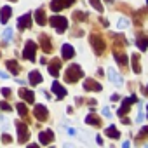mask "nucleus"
I'll return each instance as SVG.
<instances>
[{
  "label": "nucleus",
  "mask_w": 148,
  "mask_h": 148,
  "mask_svg": "<svg viewBox=\"0 0 148 148\" xmlns=\"http://www.w3.org/2000/svg\"><path fill=\"white\" fill-rule=\"evenodd\" d=\"M84 77V71H82V68L79 66V64H70L68 66V70L64 71V79H66V82H70V84H75L79 79H82Z\"/></svg>",
  "instance_id": "nucleus-1"
},
{
  "label": "nucleus",
  "mask_w": 148,
  "mask_h": 148,
  "mask_svg": "<svg viewBox=\"0 0 148 148\" xmlns=\"http://www.w3.org/2000/svg\"><path fill=\"white\" fill-rule=\"evenodd\" d=\"M91 45H92L96 56H101V54L105 52V49H106V44H105L103 37H99L98 33H92V35H91Z\"/></svg>",
  "instance_id": "nucleus-2"
},
{
  "label": "nucleus",
  "mask_w": 148,
  "mask_h": 148,
  "mask_svg": "<svg viewBox=\"0 0 148 148\" xmlns=\"http://www.w3.org/2000/svg\"><path fill=\"white\" fill-rule=\"evenodd\" d=\"M47 23H51V26H54L58 33H64V30L68 28V21L64 16H52Z\"/></svg>",
  "instance_id": "nucleus-3"
},
{
  "label": "nucleus",
  "mask_w": 148,
  "mask_h": 148,
  "mask_svg": "<svg viewBox=\"0 0 148 148\" xmlns=\"http://www.w3.org/2000/svg\"><path fill=\"white\" fill-rule=\"evenodd\" d=\"M35 51H37V44L33 40H28L26 45H25V51H23V58L28 59V61H32V63H35V59H37Z\"/></svg>",
  "instance_id": "nucleus-4"
},
{
  "label": "nucleus",
  "mask_w": 148,
  "mask_h": 148,
  "mask_svg": "<svg viewBox=\"0 0 148 148\" xmlns=\"http://www.w3.org/2000/svg\"><path fill=\"white\" fill-rule=\"evenodd\" d=\"M16 129H18V141H19L21 145H23V143H28V139H30V131H28L26 124L18 122V124H16Z\"/></svg>",
  "instance_id": "nucleus-5"
},
{
  "label": "nucleus",
  "mask_w": 148,
  "mask_h": 148,
  "mask_svg": "<svg viewBox=\"0 0 148 148\" xmlns=\"http://www.w3.org/2000/svg\"><path fill=\"white\" fill-rule=\"evenodd\" d=\"M134 103H138V98H136V96L125 98V99L122 101V106L119 108V117H124V115H127V112L131 110V105H134Z\"/></svg>",
  "instance_id": "nucleus-6"
},
{
  "label": "nucleus",
  "mask_w": 148,
  "mask_h": 148,
  "mask_svg": "<svg viewBox=\"0 0 148 148\" xmlns=\"http://www.w3.org/2000/svg\"><path fill=\"white\" fill-rule=\"evenodd\" d=\"M73 2H75V0H52V2H51V11L59 12V11H63L64 7L73 5Z\"/></svg>",
  "instance_id": "nucleus-7"
},
{
  "label": "nucleus",
  "mask_w": 148,
  "mask_h": 148,
  "mask_svg": "<svg viewBox=\"0 0 148 148\" xmlns=\"http://www.w3.org/2000/svg\"><path fill=\"white\" fill-rule=\"evenodd\" d=\"M32 26V14L30 12H26V14H23L19 19H18V30H28Z\"/></svg>",
  "instance_id": "nucleus-8"
},
{
  "label": "nucleus",
  "mask_w": 148,
  "mask_h": 148,
  "mask_svg": "<svg viewBox=\"0 0 148 148\" xmlns=\"http://www.w3.org/2000/svg\"><path fill=\"white\" fill-rule=\"evenodd\" d=\"M33 113H35L37 120H40V122H45L47 117H49V112H47V108H45L44 105H37L35 110H33Z\"/></svg>",
  "instance_id": "nucleus-9"
},
{
  "label": "nucleus",
  "mask_w": 148,
  "mask_h": 148,
  "mask_svg": "<svg viewBox=\"0 0 148 148\" xmlns=\"http://www.w3.org/2000/svg\"><path fill=\"white\" fill-rule=\"evenodd\" d=\"M40 47H42V51H44L45 54L52 52V42H51L49 35H45V33H42V35H40Z\"/></svg>",
  "instance_id": "nucleus-10"
},
{
  "label": "nucleus",
  "mask_w": 148,
  "mask_h": 148,
  "mask_svg": "<svg viewBox=\"0 0 148 148\" xmlns=\"http://www.w3.org/2000/svg\"><path fill=\"white\" fill-rule=\"evenodd\" d=\"M38 139H40V143H42V145H49V143H52V141H54V132H52L51 129L42 131V132L38 134Z\"/></svg>",
  "instance_id": "nucleus-11"
},
{
  "label": "nucleus",
  "mask_w": 148,
  "mask_h": 148,
  "mask_svg": "<svg viewBox=\"0 0 148 148\" xmlns=\"http://www.w3.org/2000/svg\"><path fill=\"white\" fill-rule=\"evenodd\" d=\"M59 70H61V59H52L51 63H49V73L52 77H58L59 75Z\"/></svg>",
  "instance_id": "nucleus-12"
},
{
  "label": "nucleus",
  "mask_w": 148,
  "mask_h": 148,
  "mask_svg": "<svg viewBox=\"0 0 148 148\" xmlns=\"http://www.w3.org/2000/svg\"><path fill=\"white\" fill-rule=\"evenodd\" d=\"M19 98H21L23 101H26V103H33V101H35V94H33L30 89H25V87L19 89Z\"/></svg>",
  "instance_id": "nucleus-13"
},
{
  "label": "nucleus",
  "mask_w": 148,
  "mask_h": 148,
  "mask_svg": "<svg viewBox=\"0 0 148 148\" xmlns=\"http://www.w3.org/2000/svg\"><path fill=\"white\" fill-rule=\"evenodd\" d=\"M84 89L86 91H101V84L92 80V79H86L84 80Z\"/></svg>",
  "instance_id": "nucleus-14"
},
{
  "label": "nucleus",
  "mask_w": 148,
  "mask_h": 148,
  "mask_svg": "<svg viewBox=\"0 0 148 148\" xmlns=\"http://www.w3.org/2000/svg\"><path fill=\"white\" fill-rule=\"evenodd\" d=\"M61 56H63V59H71L73 56H75V51H73V47H71L70 44H63V47H61Z\"/></svg>",
  "instance_id": "nucleus-15"
},
{
  "label": "nucleus",
  "mask_w": 148,
  "mask_h": 148,
  "mask_svg": "<svg viewBox=\"0 0 148 148\" xmlns=\"http://www.w3.org/2000/svg\"><path fill=\"white\" fill-rule=\"evenodd\" d=\"M52 91L56 92V96H58V99H61V98H64L66 96V89L58 82V80H54L52 82Z\"/></svg>",
  "instance_id": "nucleus-16"
},
{
  "label": "nucleus",
  "mask_w": 148,
  "mask_h": 148,
  "mask_svg": "<svg viewBox=\"0 0 148 148\" xmlns=\"http://www.w3.org/2000/svg\"><path fill=\"white\" fill-rule=\"evenodd\" d=\"M35 21H37V25H40V26L47 25V18H45V11H44V9H37V11H35Z\"/></svg>",
  "instance_id": "nucleus-17"
},
{
  "label": "nucleus",
  "mask_w": 148,
  "mask_h": 148,
  "mask_svg": "<svg viewBox=\"0 0 148 148\" xmlns=\"http://www.w3.org/2000/svg\"><path fill=\"white\" fill-rule=\"evenodd\" d=\"M5 66H7V70L12 73V75H18L19 73V64H18V61L16 59H7V63H5Z\"/></svg>",
  "instance_id": "nucleus-18"
},
{
  "label": "nucleus",
  "mask_w": 148,
  "mask_h": 148,
  "mask_svg": "<svg viewBox=\"0 0 148 148\" xmlns=\"http://www.w3.org/2000/svg\"><path fill=\"white\" fill-rule=\"evenodd\" d=\"M108 77H110V80H112V84H115V86H122V79L117 75V71L113 70V68H108Z\"/></svg>",
  "instance_id": "nucleus-19"
},
{
  "label": "nucleus",
  "mask_w": 148,
  "mask_h": 148,
  "mask_svg": "<svg viewBox=\"0 0 148 148\" xmlns=\"http://www.w3.org/2000/svg\"><path fill=\"white\" fill-rule=\"evenodd\" d=\"M12 16V9L9 7V5H5V7H2V14H0V21H2L4 25H7V21H9V18Z\"/></svg>",
  "instance_id": "nucleus-20"
},
{
  "label": "nucleus",
  "mask_w": 148,
  "mask_h": 148,
  "mask_svg": "<svg viewBox=\"0 0 148 148\" xmlns=\"http://www.w3.org/2000/svg\"><path fill=\"white\" fill-rule=\"evenodd\" d=\"M40 82H42V75H40V71H37V70L30 71V84H32V86H37V84H40Z\"/></svg>",
  "instance_id": "nucleus-21"
},
{
  "label": "nucleus",
  "mask_w": 148,
  "mask_h": 148,
  "mask_svg": "<svg viewBox=\"0 0 148 148\" xmlns=\"http://www.w3.org/2000/svg\"><path fill=\"white\" fill-rule=\"evenodd\" d=\"M131 63H132V70H134V73H141V64H139V54H132V58H131Z\"/></svg>",
  "instance_id": "nucleus-22"
},
{
  "label": "nucleus",
  "mask_w": 148,
  "mask_h": 148,
  "mask_svg": "<svg viewBox=\"0 0 148 148\" xmlns=\"http://www.w3.org/2000/svg\"><path fill=\"white\" fill-rule=\"evenodd\" d=\"M86 122H87L89 125H94V127H99V125H101V120H99L94 113H89V115L86 117Z\"/></svg>",
  "instance_id": "nucleus-23"
},
{
  "label": "nucleus",
  "mask_w": 148,
  "mask_h": 148,
  "mask_svg": "<svg viewBox=\"0 0 148 148\" xmlns=\"http://www.w3.org/2000/svg\"><path fill=\"white\" fill-rule=\"evenodd\" d=\"M113 56H115V59H117V63H119V64H122V66H125V64H127V58H125V54H124L122 51H120V52H119V51H115V52H113Z\"/></svg>",
  "instance_id": "nucleus-24"
},
{
  "label": "nucleus",
  "mask_w": 148,
  "mask_h": 148,
  "mask_svg": "<svg viewBox=\"0 0 148 148\" xmlns=\"http://www.w3.org/2000/svg\"><path fill=\"white\" fill-rule=\"evenodd\" d=\"M105 134H106V136H110L112 139H117V138L120 136V132L117 131V127H115V125H110V127L106 129V132H105Z\"/></svg>",
  "instance_id": "nucleus-25"
},
{
  "label": "nucleus",
  "mask_w": 148,
  "mask_h": 148,
  "mask_svg": "<svg viewBox=\"0 0 148 148\" xmlns=\"http://www.w3.org/2000/svg\"><path fill=\"white\" fill-rule=\"evenodd\" d=\"M146 45H148V37H145V35L138 37V47H139V51H146Z\"/></svg>",
  "instance_id": "nucleus-26"
},
{
  "label": "nucleus",
  "mask_w": 148,
  "mask_h": 148,
  "mask_svg": "<svg viewBox=\"0 0 148 148\" xmlns=\"http://www.w3.org/2000/svg\"><path fill=\"white\" fill-rule=\"evenodd\" d=\"M73 19H75V21H86L87 19V14L86 12H82V11H75V12H73Z\"/></svg>",
  "instance_id": "nucleus-27"
},
{
  "label": "nucleus",
  "mask_w": 148,
  "mask_h": 148,
  "mask_svg": "<svg viewBox=\"0 0 148 148\" xmlns=\"http://www.w3.org/2000/svg\"><path fill=\"white\" fill-rule=\"evenodd\" d=\"M16 106H18V112H19V115H23V117H26V115H28V108L25 106V103H18Z\"/></svg>",
  "instance_id": "nucleus-28"
},
{
  "label": "nucleus",
  "mask_w": 148,
  "mask_h": 148,
  "mask_svg": "<svg viewBox=\"0 0 148 148\" xmlns=\"http://www.w3.org/2000/svg\"><path fill=\"white\" fill-rule=\"evenodd\" d=\"M117 26H119V30H120V28L124 30V28H127V26H129V21H127L125 18H120V19H119V23H117Z\"/></svg>",
  "instance_id": "nucleus-29"
},
{
  "label": "nucleus",
  "mask_w": 148,
  "mask_h": 148,
  "mask_svg": "<svg viewBox=\"0 0 148 148\" xmlns=\"http://www.w3.org/2000/svg\"><path fill=\"white\" fill-rule=\"evenodd\" d=\"M89 2H91V5H92L96 11H99V12L103 11V5H101V2H99V0H89Z\"/></svg>",
  "instance_id": "nucleus-30"
},
{
  "label": "nucleus",
  "mask_w": 148,
  "mask_h": 148,
  "mask_svg": "<svg viewBox=\"0 0 148 148\" xmlns=\"http://www.w3.org/2000/svg\"><path fill=\"white\" fill-rule=\"evenodd\" d=\"M146 132H148V127H143V129L139 131V136H138V139H136V141L139 143L141 139H145V138H146Z\"/></svg>",
  "instance_id": "nucleus-31"
},
{
  "label": "nucleus",
  "mask_w": 148,
  "mask_h": 148,
  "mask_svg": "<svg viewBox=\"0 0 148 148\" xmlns=\"http://www.w3.org/2000/svg\"><path fill=\"white\" fill-rule=\"evenodd\" d=\"M0 120H2V127H4V131H9V129H11V122H9L5 117H2Z\"/></svg>",
  "instance_id": "nucleus-32"
},
{
  "label": "nucleus",
  "mask_w": 148,
  "mask_h": 148,
  "mask_svg": "<svg viewBox=\"0 0 148 148\" xmlns=\"http://www.w3.org/2000/svg\"><path fill=\"white\" fill-rule=\"evenodd\" d=\"M0 108H2L4 112H11V110H12V106H11L7 101H2V103H0Z\"/></svg>",
  "instance_id": "nucleus-33"
},
{
  "label": "nucleus",
  "mask_w": 148,
  "mask_h": 148,
  "mask_svg": "<svg viewBox=\"0 0 148 148\" xmlns=\"http://www.w3.org/2000/svg\"><path fill=\"white\" fill-rule=\"evenodd\" d=\"M4 38H5V40H11V38H12V28H5V32H4Z\"/></svg>",
  "instance_id": "nucleus-34"
},
{
  "label": "nucleus",
  "mask_w": 148,
  "mask_h": 148,
  "mask_svg": "<svg viewBox=\"0 0 148 148\" xmlns=\"http://www.w3.org/2000/svg\"><path fill=\"white\" fill-rule=\"evenodd\" d=\"M2 141H4V143H5V145H9V143H12V138H11V136H9V134H7V131H5V134H4V136H2Z\"/></svg>",
  "instance_id": "nucleus-35"
},
{
  "label": "nucleus",
  "mask_w": 148,
  "mask_h": 148,
  "mask_svg": "<svg viewBox=\"0 0 148 148\" xmlns=\"http://www.w3.org/2000/svg\"><path fill=\"white\" fill-rule=\"evenodd\" d=\"M2 94H4V98H11L12 91H11V89H7V87H4V89H2Z\"/></svg>",
  "instance_id": "nucleus-36"
},
{
  "label": "nucleus",
  "mask_w": 148,
  "mask_h": 148,
  "mask_svg": "<svg viewBox=\"0 0 148 148\" xmlns=\"http://www.w3.org/2000/svg\"><path fill=\"white\" fill-rule=\"evenodd\" d=\"M103 115H105L106 119H110V117H112V112H110V108H108V106H106V108H103Z\"/></svg>",
  "instance_id": "nucleus-37"
},
{
  "label": "nucleus",
  "mask_w": 148,
  "mask_h": 148,
  "mask_svg": "<svg viewBox=\"0 0 148 148\" xmlns=\"http://www.w3.org/2000/svg\"><path fill=\"white\" fill-rule=\"evenodd\" d=\"M134 122H143V108H141V106H139V113H138V119H136Z\"/></svg>",
  "instance_id": "nucleus-38"
},
{
  "label": "nucleus",
  "mask_w": 148,
  "mask_h": 148,
  "mask_svg": "<svg viewBox=\"0 0 148 148\" xmlns=\"http://www.w3.org/2000/svg\"><path fill=\"white\" fill-rule=\"evenodd\" d=\"M66 131H68V134H70V136H75V134H77V131L73 129V127H66Z\"/></svg>",
  "instance_id": "nucleus-39"
},
{
  "label": "nucleus",
  "mask_w": 148,
  "mask_h": 148,
  "mask_svg": "<svg viewBox=\"0 0 148 148\" xmlns=\"http://www.w3.org/2000/svg\"><path fill=\"white\" fill-rule=\"evenodd\" d=\"M0 79L5 80V79H9V75H7V73H4V71H0Z\"/></svg>",
  "instance_id": "nucleus-40"
},
{
  "label": "nucleus",
  "mask_w": 148,
  "mask_h": 148,
  "mask_svg": "<svg viewBox=\"0 0 148 148\" xmlns=\"http://www.w3.org/2000/svg\"><path fill=\"white\" fill-rule=\"evenodd\" d=\"M96 143H98V145H103V138H101V136H98V138H96Z\"/></svg>",
  "instance_id": "nucleus-41"
},
{
  "label": "nucleus",
  "mask_w": 148,
  "mask_h": 148,
  "mask_svg": "<svg viewBox=\"0 0 148 148\" xmlns=\"http://www.w3.org/2000/svg\"><path fill=\"white\" fill-rule=\"evenodd\" d=\"M16 82H18L19 86H25V80H21V79H16Z\"/></svg>",
  "instance_id": "nucleus-42"
},
{
  "label": "nucleus",
  "mask_w": 148,
  "mask_h": 148,
  "mask_svg": "<svg viewBox=\"0 0 148 148\" xmlns=\"http://www.w3.org/2000/svg\"><path fill=\"white\" fill-rule=\"evenodd\" d=\"M119 98H120V96H119V94H113V96H112V101H117V99H119Z\"/></svg>",
  "instance_id": "nucleus-43"
},
{
  "label": "nucleus",
  "mask_w": 148,
  "mask_h": 148,
  "mask_svg": "<svg viewBox=\"0 0 148 148\" xmlns=\"http://www.w3.org/2000/svg\"><path fill=\"white\" fill-rule=\"evenodd\" d=\"M105 2H106V4H112V2H113V0H105Z\"/></svg>",
  "instance_id": "nucleus-44"
},
{
  "label": "nucleus",
  "mask_w": 148,
  "mask_h": 148,
  "mask_svg": "<svg viewBox=\"0 0 148 148\" xmlns=\"http://www.w3.org/2000/svg\"><path fill=\"white\" fill-rule=\"evenodd\" d=\"M11 2H18V0H11Z\"/></svg>",
  "instance_id": "nucleus-45"
}]
</instances>
